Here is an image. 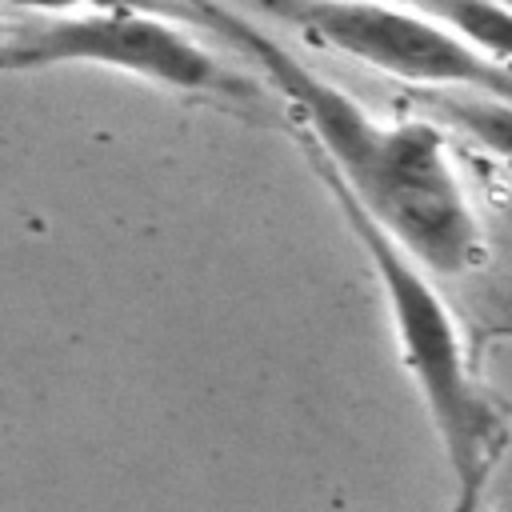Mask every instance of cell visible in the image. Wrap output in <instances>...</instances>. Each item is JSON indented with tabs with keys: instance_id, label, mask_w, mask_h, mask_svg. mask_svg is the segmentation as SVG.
I'll return each mask as SVG.
<instances>
[{
	"instance_id": "1",
	"label": "cell",
	"mask_w": 512,
	"mask_h": 512,
	"mask_svg": "<svg viewBox=\"0 0 512 512\" xmlns=\"http://www.w3.org/2000/svg\"><path fill=\"white\" fill-rule=\"evenodd\" d=\"M180 8L188 24H204L260 72L288 104L300 152L320 160L428 276H464L484 264V228L440 124L368 112L224 0H180Z\"/></svg>"
},
{
	"instance_id": "2",
	"label": "cell",
	"mask_w": 512,
	"mask_h": 512,
	"mask_svg": "<svg viewBox=\"0 0 512 512\" xmlns=\"http://www.w3.org/2000/svg\"><path fill=\"white\" fill-rule=\"evenodd\" d=\"M304 160L316 172V180L324 184V192L332 196V204L340 208L348 232L356 236V244L364 248L368 264L376 272L380 296L388 304V324L396 336L400 364L428 412V424H432L440 452L452 468V484L492 480V468L500 464V452L508 444V420H504L500 404L492 400V392L472 372V360H468V348H464L452 308L444 304V296L436 292L428 272L368 220V212L344 192V184L320 160H312V156H304Z\"/></svg>"
},
{
	"instance_id": "3",
	"label": "cell",
	"mask_w": 512,
	"mask_h": 512,
	"mask_svg": "<svg viewBox=\"0 0 512 512\" xmlns=\"http://www.w3.org/2000/svg\"><path fill=\"white\" fill-rule=\"evenodd\" d=\"M60 64L112 68L156 88L216 100L224 108H264L260 84L164 16H64L12 24L0 36V72H40Z\"/></svg>"
},
{
	"instance_id": "4",
	"label": "cell",
	"mask_w": 512,
	"mask_h": 512,
	"mask_svg": "<svg viewBox=\"0 0 512 512\" xmlns=\"http://www.w3.org/2000/svg\"><path fill=\"white\" fill-rule=\"evenodd\" d=\"M268 20L304 40L360 60L428 92H484L512 100V72L480 60L420 8L384 0H252Z\"/></svg>"
},
{
	"instance_id": "5",
	"label": "cell",
	"mask_w": 512,
	"mask_h": 512,
	"mask_svg": "<svg viewBox=\"0 0 512 512\" xmlns=\"http://www.w3.org/2000/svg\"><path fill=\"white\" fill-rule=\"evenodd\" d=\"M436 24L464 40L480 60L512 72V4L508 0H416Z\"/></svg>"
},
{
	"instance_id": "6",
	"label": "cell",
	"mask_w": 512,
	"mask_h": 512,
	"mask_svg": "<svg viewBox=\"0 0 512 512\" xmlns=\"http://www.w3.org/2000/svg\"><path fill=\"white\" fill-rule=\"evenodd\" d=\"M432 116L472 136L484 152L512 168V100L484 92H428Z\"/></svg>"
},
{
	"instance_id": "7",
	"label": "cell",
	"mask_w": 512,
	"mask_h": 512,
	"mask_svg": "<svg viewBox=\"0 0 512 512\" xmlns=\"http://www.w3.org/2000/svg\"><path fill=\"white\" fill-rule=\"evenodd\" d=\"M12 8L32 12L36 20H64V16H164L188 24L180 0H4Z\"/></svg>"
},
{
	"instance_id": "8",
	"label": "cell",
	"mask_w": 512,
	"mask_h": 512,
	"mask_svg": "<svg viewBox=\"0 0 512 512\" xmlns=\"http://www.w3.org/2000/svg\"><path fill=\"white\" fill-rule=\"evenodd\" d=\"M488 480H460L452 484V508L448 512H484Z\"/></svg>"
}]
</instances>
